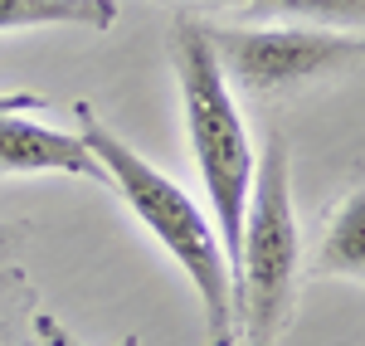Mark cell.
<instances>
[{"label": "cell", "mask_w": 365, "mask_h": 346, "mask_svg": "<svg viewBox=\"0 0 365 346\" xmlns=\"http://www.w3.org/2000/svg\"><path fill=\"white\" fill-rule=\"evenodd\" d=\"M113 25H117V0H0V34H15V29L108 34Z\"/></svg>", "instance_id": "7"}, {"label": "cell", "mask_w": 365, "mask_h": 346, "mask_svg": "<svg viewBox=\"0 0 365 346\" xmlns=\"http://www.w3.org/2000/svg\"><path fill=\"white\" fill-rule=\"evenodd\" d=\"M34 337H39V346H88L73 327L63 317H54V312H34ZM117 346H141V337L137 332H127Z\"/></svg>", "instance_id": "9"}, {"label": "cell", "mask_w": 365, "mask_h": 346, "mask_svg": "<svg viewBox=\"0 0 365 346\" xmlns=\"http://www.w3.org/2000/svg\"><path fill=\"white\" fill-rule=\"evenodd\" d=\"M205 34L229 88H244V93H287L317 78H336L365 58V34H351V29L273 20V25L244 29L205 25Z\"/></svg>", "instance_id": "4"}, {"label": "cell", "mask_w": 365, "mask_h": 346, "mask_svg": "<svg viewBox=\"0 0 365 346\" xmlns=\"http://www.w3.org/2000/svg\"><path fill=\"white\" fill-rule=\"evenodd\" d=\"M78 137L103 161V171L113 180V190L122 195V205L137 215L146 225V234L190 278V288L200 297V317H205V346H234V273H229V254L220 244L210 210L180 180H170L161 166H151L137 146L122 132H113L88 103H78Z\"/></svg>", "instance_id": "1"}, {"label": "cell", "mask_w": 365, "mask_h": 346, "mask_svg": "<svg viewBox=\"0 0 365 346\" xmlns=\"http://www.w3.org/2000/svg\"><path fill=\"white\" fill-rule=\"evenodd\" d=\"M39 108H44V98L29 93V88H10V93H0V113H39Z\"/></svg>", "instance_id": "10"}, {"label": "cell", "mask_w": 365, "mask_h": 346, "mask_svg": "<svg viewBox=\"0 0 365 346\" xmlns=\"http://www.w3.org/2000/svg\"><path fill=\"white\" fill-rule=\"evenodd\" d=\"M0 175H73L113 185L78 132L34 122L29 113H0Z\"/></svg>", "instance_id": "5"}, {"label": "cell", "mask_w": 365, "mask_h": 346, "mask_svg": "<svg viewBox=\"0 0 365 346\" xmlns=\"http://www.w3.org/2000/svg\"><path fill=\"white\" fill-rule=\"evenodd\" d=\"M170 68H175L180 117H185V142H190L195 171L205 180L210 220L220 230V244L229 254V273H234L258 151H253L249 122L239 113V98H234L229 78L220 73V58L210 49L205 20H195V15L175 20V29H170Z\"/></svg>", "instance_id": "2"}, {"label": "cell", "mask_w": 365, "mask_h": 346, "mask_svg": "<svg viewBox=\"0 0 365 346\" xmlns=\"http://www.w3.org/2000/svg\"><path fill=\"white\" fill-rule=\"evenodd\" d=\"M302 230L292 205V156L278 132L263 142L234 254V346H278L292 322Z\"/></svg>", "instance_id": "3"}, {"label": "cell", "mask_w": 365, "mask_h": 346, "mask_svg": "<svg viewBox=\"0 0 365 346\" xmlns=\"http://www.w3.org/2000/svg\"><path fill=\"white\" fill-rule=\"evenodd\" d=\"M20 244V234L10 230V225H0V259H10V249Z\"/></svg>", "instance_id": "11"}, {"label": "cell", "mask_w": 365, "mask_h": 346, "mask_svg": "<svg viewBox=\"0 0 365 346\" xmlns=\"http://www.w3.org/2000/svg\"><path fill=\"white\" fill-rule=\"evenodd\" d=\"M258 20H287V25H322L365 34V0H244Z\"/></svg>", "instance_id": "8"}, {"label": "cell", "mask_w": 365, "mask_h": 346, "mask_svg": "<svg viewBox=\"0 0 365 346\" xmlns=\"http://www.w3.org/2000/svg\"><path fill=\"white\" fill-rule=\"evenodd\" d=\"M215 5H244V0H215Z\"/></svg>", "instance_id": "12"}, {"label": "cell", "mask_w": 365, "mask_h": 346, "mask_svg": "<svg viewBox=\"0 0 365 346\" xmlns=\"http://www.w3.org/2000/svg\"><path fill=\"white\" fill-rule=\"evenodd\" d=\"M317 273L365 288V185H351L327 215V230L317 244Z\"/></svg>", "instance_id": "6"}]
</instances>
